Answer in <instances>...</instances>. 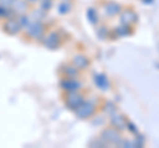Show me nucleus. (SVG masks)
Wrapping results in <instances>:
<instances>
[{
  "mask_svg": "<svg viewBox=\"0 0 159 148\" xmlns=\"http://www.w3.org/2000/svg\"><path fill=\"white\" fill-rule=\"evenodd\" d=\"M48 31H49V28H48V24L45 21L33 20L31 25L23 31V37L25 38V40H29V41L41 42V40L44 38V36L47 34Z\"/></svg>",
  "mask_w": 159,
  "mask_h": 148,
  "instance_id": "obj_1",
  "label": "nucleus"
},
{
  "mask_svg": "<svg viewBox=\"0 0 159 148\" xmlns=\"http://www.w3.org/2000/svg\"><path fill=\"white\" fill-rule=\"evenodd\" d=\"M86 98L81 90H73V91H62V102L65 107L70 111H76L77 108L82 105V102Z\"/></svg>",
  "mask_w": 159,
  "mask_h": 148,
  "instance_id": "obj_2",
  "label": "nucleus"
},
{
  "mask_svg": "<svg viewBox=\"0 0 159 148\" xmlns=\"http://www.w3.org/2000/svg\"><path fill=\"white\" fill-rule=\"evenodd\" d=\"M62 42V32L58 29H49L41 40V45L45 49H49V50H57L58 48H61Z\"/></svg>",
  "mask_w": 159,
  "mask_h": 148,
  "instance_id": "obj_3",
  "label": "nucleus"
},
{
  "mask_svg": "<svg viewBox=\"0 0 159 148\" xmlns=\"http://www.w3.org/2000/svg\"><path fill=\"white\" fill-rule=\"evenodd\" d=\"M96 112H97L96 102L92 99H85L82 102V105L74 111V115L81 120H88V119H90L92 116L96 115Z\"/></svg>",
  "mask_w": 159,
  "mask_h": 148,
  "instance_id": "obj_4",
  "label": "nucleus"
},
{
  "mask_svg": "<svg viewBox=\"0 0 159 148\" xmlns=\"http://www.w3.org/2000/svg\"><path fill=\"white\" fill-rule=\"evenodd\" d=\"M99 137L107 144H111V146H119L122 141V136H121V131L114 128L113 126H109L105 127L103 130L101 131L99 134Z\"/></svg>",
  "mask_w": 159,
  "mask_h": 148,
  "instance_id": "obj_5",
  "label": "nucleus"
},
{
  "mask_svg": "<svg viewBox=\"0 0 159 148\" xmlns=\"http://www.w3.org/2000/svg\"><path fill=\"white\" fill-rule=\"evenodd\" d=\"M0 28L8 36H19L20 33H23V28L20 25L17 17H9V19L3 20Z\"/></svg>",
  "mask_w": 159,
  "mask_h": 148,
  "instance_id": "obj_6",
  "label": "nucleus"
},
{
  "mask_svg": "<svg viewBox=\"0 0 159 148\" xmlns=\"http://www.w3.org/2000/svg\"><path fill=\"white\" fill-rule=\"evenodd\" d=\"M101 11L102 13L107 17H116L119 16V13L122 12L123 7L119 3L114 2V0H102L101 3Z\"/></svg>",
  "mask_w": 159,
  "mask_h": 148,
  "instance_id": "obj_7",
  "label": "nucleus"
},
{
  "mask_svg": "<svg viewBox=\"0 0 159 148\" xmlns=\"http://www.w3.org/2000/svg\"><path fill=\"white\" fill-rule=\"evenodd\" d=\"M60 89L62 91H73V90H81L82 83L78 81L77 78H68V77H61L60 78Z\"/></svg>",
  "mask_w": 159,
  "mask_h": 148,
  "instance_id": "obj_8",
  "label": "nucleus"
},
{
  "mask_svg": "<svg viewBox=\"0 0 159 148\" xmlns=\"http://www.w3.org/2000/svg\"><path fill=\"white\" fill-rule=\"evenodd\" d=\"M119 21L123 25H130L133 27L138 21V15L131 8H123L122 12L119 13Z\"/></svg>",
  "mask_w": 159,
  "mask_h": 148,
  "instance_id": "obj_9",
  "label": "nucleus"
},
{
  "mask_svg": "<svg viewBox=\"0 0 159 148\" xmlns=\"http://www.w3.org/2000/svg\"><path fill=\"white\" fill-rule=\"evenodd\" d=\"M127 123H129L127 118L123 114H121V112L117 111V112H114L113 115H110V126L117 128V130H119L121 132L127 128Z\"/></svg>",
  "mask_w": 159,
  "mask_h": 148,
  "instance_id": "obj_10",
  "label": "nucleus"
},
{
  "mask_svg": "<svg viewBox=\"0 0 159 148\" xmlns=\"http://www.w3.org/2000/svg\"><path fill=\"white\" fill-rule=\"evenodd\" d=\"M61 77H68V78H77L80 76V69L76 67L72 62H66V63H62L58 69Z\"/></svg>",
  "mask_w": 159,
  "mask_h": 148,
  "instance_id": "obj_11",
  "label": "nucleus"
},
{
  "mask_svg": "<svg viewBox=\"0 0 159 148\" xmlns=\"http://www.w3.org/2000/svg\"><path fill=\"white\" fill-rule=\"evenodd\" d=\"M70 62H72L76 67H78L80 70H85V69H88L89 66H90V60H89V57L85 56L84 53H77V54H74Z\"/></svg>",
  "mask_w": 159,
  "mask_h": 148,
  "instance_id": "obj_12",
  "label": "nucleus"
},
{
  "mask_svg": "<svg viewBox=\"0 0 159 148\" xmlns=\"http://www.w3.org/2000/svg\"><path fill=\"white\" fill-rule=\"evenodd\" d=\"M32 6L29 4L27 0H13V4H12V9L16 13V16L19 15H23V13H28L31 11Z\"/></svg>",
  "mask_w": 159,
  "mask_h": 148,
  "instance_id": "obj_13",
  "label": "nucleus"
},
{
  "mask_svg": "<svg viewBox=\"0 0 159 148\" xmlns=\"http://www.w3.org/2000/svg\"><path fill=\"white\" fill-rule=\"evenodd\" d=\"M73 9V3L70 0H60L57 3V7H56V11L58 15L61 16H65V15H69Z\"/></svg>",
  "mask_w": 159,
  "mask_h": 148,
  "instance_id": "obj_14",
  "label": "nucleus"
},
{
  "mask_svg": "<svg viewBox=\"0 0 159 148\" xmlns=\"http://www.w3.org/2000/svg\"><path fill=\"white\" fill-rule=\"evenodd\" d=\"M94 83H96V86L102 91H105V90H107V89L110 87V82H109L107 77L105 76V74H102V73L94 74Z\"/></svg>",
  "mask_w": 159,
  "mask_h": 148,
  "instance_id": "obj_15",
  "label": "nucleus"
},
{
  "mask_svg": "<svg viewBox=\"0 0 159 148\" xmlns=\"http://www.w3.org/2000/svg\"><path fill=\"white\" fill-rule=\"evenodd\" d=\"M111 33L114 34V37H126L129 36V34H131L133 31H131V27L130 25H123V24H121V25L116 27L111 31Z\"/></svg>",
  "mask_w": 159,
  "mask_h": 148,
  "instance_id": "obj_16",
  "label": "nucleus"
},
{
  "mask_svg": "<svg viewBox=\"0 0 159 148\" xmlns=\"http://www.w3.org/2000/svg\"><path fill=\"white\" fill-rule=\"evenodd\" d=\"M86 16H88V20L92 25H97V24L99 23V13H98L97 8L89 7L88 11H86Z\"/></svg>",
  "mask_w": 159,
  "mask_h": 148,
  "instance_id": "obj_17",
  "label": "nucleus"
},
{
  "mask_svg": "<svg viewBox=\"0 0 159 148\" xmlns=\"http://www.w3.org/2000/svg\"><path fill=\"white\" fill-rule=\"evenodd\" d=\"M16 17H17V20L20 23V25H21V28H23V31H24V29H27L32 24V21H33V19H32V16L29 13L19 15V16H16Z\"/></svg>",
  "mask_w": 159,
  "mask_h": 148,
  "instance_id": "obj_18",
  "label": "nucleus"
},
{
  "mask_svg": "<svg viewBox=\"0 0 159 148\" xmlns=\"http://www.w3.org/2000/svg\"><path fill=\"white\" fill-rule=\"evenodd\" d=\"M97 36H98V38H101V40H106L107 37L111 36V31L105 25H99L97 28Z\"/></svg>",
  "mask_w": 159,
  "mask_h": 148,
  "instance_id": "obj_19",
  "label": "nucleus"
},
{
  "mask_svg": "<svg viewBox=\"0 0 159 148\" xmlns=\"http://www.w3.org/2000/svg\"><path fill=\"white\" fill-rule=\"evenodd\" d=\"M53 3H54V0H40V3H39V7L43 9L44 12H49L52 9L53 7Z\"/></svg>",
  "mask_w": 159,
  "mask_h": 148,
  "instance_id": "obj_20",
  "label": "nucleus"
},
{
  "mask_svg": "<svg viewBox=\"0 0 159 148\" xmlns=\"http://www.w3.org/2000/svg\"><path fill=\"white\" fill-rule=\"evenodd\" d=\"M118 110H117V107L114 106V103H111V102H106V105H105V112L106 114L110 116V115H113L114 112H117Z\"/></svg>",
  "mask_w": 159,
  "mask_h": 148,
  "instance_id": "obj_21",
  "label": "nucleus"
},
{
  "mask_svg": "<svg viewBox=\"0 0 159 148\" xmlns=\"http://www.w3.org/2000/svg\"><path fill=\"white\" fill-rule=\"evenodd\" d=\"M12 4H13V0H0V6L2 7H12Z\"/></svg>",
  "mask_w": 159,
  "mask_h": 148,
  "instance_id": "obj_22",
  "label": "nucleus"
},
{
  "mask_svg": "<svg viewBox=\"0 0 159 148\" xmlns=\"http://www.w3.org/2000/svg\"><path fill=\"white\" fill-rule=\"evenodd\" d=\"M127 128H129V130H130V132H134V134H137V128H135V126L131 124L130 122L127 123Z\"/></svg>",
  "mask_w": 159,
  "mask_h": 148,
  "instance_id": "obj_23",
  "label": "nucleus"
},
{
  "mask_svg": "<svg viewBox=\"0 0 159 148\" xmlns=\"http://www.w3.org/2000/svg\"><path fill=\"white\" fill-rule=\"evenodd\" d=\"M27 2L33 7V6H37V4L40 3V0H27Z\"/></svg>",
  "mask_w": 159,
  "mask_h": 148,
  "instance_id": "obj_24",
  "label": "nucleus"
}]
</instances>
